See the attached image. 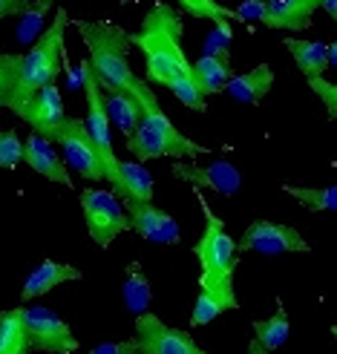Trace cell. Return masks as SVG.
<instances>
[{
  "instance_id": "6da1fadb",
  "label": "cell",
  "mask_w": 337,
  "mask_h": 354,
  "mask_svg": "<svg viewBox=\"0 0 337 354\" xmlns=\"http://www.w3.org/2000/svg\"><path fill=\"white\" fill-rule=\"evenodd\" d=\"M182 35H185L182 15L167 3H156L145 15L141 29L130 35V44L145 52L147 81H153L158 86H167L188 110L205 113L208 98L197 90L193 64L185 55Z\"/></svg>"
},
{
  "instance_id": "7a4b0ae2",
  "label": "cell",
  "mask_w": 337,
  "mask_h": 354,
  "mask_svg": "<svg viewBox=\"0 0 337 354\" xmlns=\"http://www.w3.org/2000/svg\"><path fill=\"white\" fill-rule=\"evenodd\" d=\"M133 95L141 104V118L136 124V130L127 136V150L138 162H147V158H199L210 153L208 147L197 145L185 133L176 130V124L158 107V98L153 95L150 84L145 78L138 81Z\"/></svg>"
},
{
  "instance_id": "3957f363",
  "label": "cell",
  "mask_w": 337,
  "mask_h": 354,
  "mask_svg": "<svg viewBox=\"0 0 337 354\" xmlns=\"http://www.w3.org/2000/svg\"><path fill=\"white\" fill-rule=\"evenodd\" d=\"M193 196H197L202 214H205V231H202L197 248H193V254L199 257V265H202L199 288L214 299H219L225 311H234V308H239V299L234 294V271L239 265L237 242L225 234V222L219 216H214V210L202 199L199 187H193Z\"/></svg>"
},
{
  "instance_id": "277c9868",
  "label": "cell",
  "mask_w": 337,
  "mask_h": 354,
  "mask_svg": "<svg viewBox=\"0 0 337 354\" xmlns=\"http://www.w3.org/2000/svg\"><path fill=\"white\" fill-rule=\"evenodd\" d=\"M75 29L90 49V69L98 78L101 90H124L136 93L138 75L130 69L127 52H130V32H124L116 24L104 21H75Z\"/></svg>"
},
{
  "instance_id": "5b68a950",
  "label": "cell",
  "mask_w": 337,
  "mask_h": 354,
  "mask_svg": "<svg viewBox=\"0 0 337 354\" xmlns=\"http://www.w3.org/2000/svg\"><path fill=\"white\" fill-rule=\"evenodd\" d=\"M66 26H69V17L64 9L55 12L52 24L44 29V35L35 46L21 55V75H17V90H15V98L9 104V110L15 113L21 107L24 101H29L38 90H44L46 84H55L61 66H64V35H66Z\"/></svg>"
},
{
  "instance_id": "8992f818",
  "label": "cell",
  "mask_w": 337,
  "mask_h": 354,
  "mask_svg": "<svg viewBox=\"0 0 337 354\" xmlns=\"http://www.w3.org/2000/svg\"><path fill=\"white\" fill-rule=\"evenodd\" d=\"M81 207H84V222L86 234L98 248H110L118 234L130 231L127 210L118 202L113 190L101 187H84L81 190Z\"/></svg>"
},
{
  "instance_id": "52a82bcc",
  "label": "cell",
  "mask_w": 337,
  "mask_h": 354,
  "mask_svg": "<svg viewBox=\"0 0 337 354\" xmlns=\"http://www.w3.org/2000/svg\"><path fill=\"white\" fill-rule=\"evenodd\" d=\"M81 78H84V93H86V133H90L93 145L101 156V167H104V182L116 185L118 179V158L113 150V138H110V115H107V104H104L98 78L90 69V64H81Z\"/></svg>"
},
{
  "instance_id": "ba28073f",
  "label": "cell",
  "mask_w": 337,
  "mask_h": 354,
  "mask_svg": "<svg viewBox=\"0 0 337 354\" xmlns=\"http://www.w3.org/2000/svg\"><path fill=\"white\" fill-rule=\"evenodd\" d=\"M24 311V331L29 351H46V354H75L78 340L55 311L44 306H21Z\"/></svg>"
},
{
  "instance_id": "9c48e42d",
  "label": "cell",
  "mask_w": 337,
  "mask_h": 354,
  "mask_svg": "<svg viewBox=\"0 0 337 354\" xmlns=\"http://www.w3.org/2000/svg\"><path fill=\"white\" fill-rule=\"evenodd\" d=\"M55 141L64 150V162L73 167L81 179L86 182H104V167H101V156L93 145L90 133H86L84 118H69L61 124V130Z\"/></svg>"
},
{
  "instance_id": "30bf717a",
  "label": "cell",
  "mask_w": 337,
  "mask_h": 354,
  "mask_svg": "<svg viewBox=\"0 0 337 354\" xmlns=\"http://www.w3.org/2000/svg\"><path fill=\"white\" fill-rule=\"evenodd\" d=\"M237 251H257L265 257H280V254H306L309 242L300 236V231H294L291 225H277L268 219H257L251 222V227L242 234V239L237 242Z\"/></svg>"
},
{
  "instance_id": "8fae6325",
  "label": "cell",
  "mask_w": 337,
  "mask_h": 354,
  "mask_svg": "<svg viewBox=\"0 0 337 354\" xmlns=\"http://www.w3.org/2000/svg\"><path fill=\"white\" fill-rule=\"evenodd\" d=\"M136 340L145 354H208L188 331L173 328L147 311L136 317Z\"/></svg>"
},
{
  "instance_id": "7c38bea8",
  "label": "cell",
  "mask_w": 337,
  "mask_h": 354,
  "mask_svg": "<svg viewBox=\"0 0 337 354\" xmlns=\"http://www.w3.org/2000/svg\"><path fill=\"white\" fill-rule=\"evenodd\" d=\"M17 118H24L32 133H41L44 138L55 141L61 124L66 121V113H64V101H61V90L55 84H46L44 90H38L29 101H24L21 107L15 110Z\"/></svg>"
},
{
  "instance_id": "4fadbf2b",
  "label": "cell",
  "mask_w": 337,
  "mask_h": 354,
  "mask_svg": "<svg viewBox=\"0 0 337 354\" xmlns=\"http://www.w3.org/2000/svg\"><path fill=\"white\" fill-rule=\"evenodd\" d=\"M173 176L176 179L188 182L190 187H208L219 193V196H237V190L242 185L239 170L230 162H210V165H199V162H173Z\"/></svg>"
},
{
  "instance_id": "5bb4252c",
  "label": "cell",
  "mask_w": 337,
  "mask_h": 354,
  "mask_svg": "<svg viewBox=\"0 0 337 354\" xmlns=\"http://www.w3.org/2000/svg\"><path fill=\"white\" fill-rule=\"evenodd\" d=\"M124 210H127L130 227L141 239L156 242V245H179L182 239L179 225L165 210L153 207V202H124Z\"/></svg>"
},
{
  "instance_id": "9a60e30c",
  "label": "cell",
  "mask_w": 337,
  "mask_h": 354,
  "mask_svg": "<svg viewBox=\"0 0 337 354\" xmlns=\"http://www.w3.org/2000/svg\"><path fill=\"white\" fill-rule=\"evenodd\" d=\"M24 162L49 182L64 185V187H75L73 176L66 170V162H61V156L52 147V141L44 138L41 133H32L29 138H24Z\"/></svg>"
},
{
  "instance_id": "2e32d148",
  "label": "cell",
  "mask_w": 337,
  "mask_h": 354,
  "mask_svg": "<svg viewBox=\"0 0 337 354\" xmlns=\"http://www.w3.org/2000/svg\"><path fill=\"white\" fill-rule=\"evenodd\" d=\"M317 9H320V0H265V15L259 24L268 29L303 32L311 26Z\"/></svg>"
},
{
  "instance_id": "e0dca14e",
  "label": "cell",
  "mask_w": 337,
  "mask_h": 354,
  "mask_svg": "<svg viewBox=\"0 0 337 354\" xmlns=\"http://www.w3.org/2000/svg\"><path fill=\"white\" fill-rule=\"evenodd\" d=\"M81 277H84V274L75 268V265L55 262V259H44L38 268H35V271L26 277L24 291H21V299H24V306H29L32 299L49 294L52 288H58L61 282H75V279H81Z\"/></svg>"
},
{
  "instance_id": "ac0fdd59",
  "label": "cell",
  "mask_w": 337,
  "mask_h": 354,
  "mask_svg": "<svg viewBox=\"0 0 337 354\" xmlns=\"http://www.w3.org/2000/svg\"><path fill=\"white\" fill-rule=\"evenodd\" d=\"M230 52L225 46L219 49H210L205 55L193 64V81H197V90L210 98L225 90V84L230 81Z\"/></svg>"
},
{
  "instance_id": "d6986e66",
  "label": "cell",
  "mask_w": 337,
  "mask_h": 354,
  "mask_svg": "<svg viewBox=\"0 0 337 354\" xmlns=\"http://www.w3.org/2000/svg\"><path fill=\"white\" fill-rule=\"evenodd\" d=\"M271 86H274V69L268 64H259L245 75H230V81L225 84L222 93L230 95L234 101L257 107V104H262V98L271 93Z\"/></svg>"
},
{
  "instance_id": "ffe728a7",
  "label": "cell",
  "mask_w": 337,
  "mask_h": 354,
  "mask_svg": "<svg viewBox=\"0 0 337 354\" xmlns=\"http://www.w3.org/2000/svg\"><path fill=\"white\" fill-rule=\"evenodd\" d=\"M113 193L124 202H153V176L141 162H118V179Z\"/></svg>"
},
{
  "instance_id": "44dd1931",
  "label": "cell",
  "mask_w": 337,
  "mask_h": 354,
  "mask_svg": "<svg viewBox=\"0 0 337 354\" xmlns=\"http://www.w3.org/2000/svg\"><path fill=\"white\" fill-rule=\"evenodd\" d=\"M294 64L300 66V73L309 78H323L326 66H329V44L323 41H303V38H289L286 41Z\"/></svg>"
},
{
  "instance_id": "7402d4cb",
  "label": "cell",
  "mask_w": 337,
  "mask_h": 354,
  "mask_svg": "<svg viewBox=\"0 0 337 354\" xmlns=\"http://www.w3.org/2000/svg\"><path fill=\"white\" fill-rule=\"evenodd\" d=\"M104 104H107V115L110 121L118 124V130L124 136H130L136 130V124L141 118V104L133 93H124V90H101Z\"/></svg>"
},
{
  "instance_id": "603a6c76",
  "label": "cell",
  "mask_w": 337,
  "mask_h": 354,
  "mask_svg": "<svg viewBox=\"0 0 337 354\" xmlns=\"http://www.w3.org/2000/svg\"><path fill=\"white\" fill-rule=\"evenodd\" d=\"M0 354H29L21 308L0 311Z\"/></svg>"
},
{
  "instance_id": "cb8c5ba5",
  "label": "cell",
  "mask_w": 337,
  "mask_h": 354,
  "mask_svg": "<svg viewBox=\"0 0 337 354\" xmlns=\"http://www.w3.org/2000/svg\"><path fill=\"white\" fill-rule=\"evenodd\" d=\"M289 334H291V323H289V314L282 303H277V311L271 320H254V340H259L268 351L286 346Z\"/></svg>"
},
{
  "instance_id": "d4e9b609",
  "label": "cell",
  "mask_w": 337,
  "mask_h": 354,
  "mask_svg": "<svg viewBox=\"0 0 337 354\" xmlns=\"http://www.w3.org/2000/svg\"><path fill=\"white\" fill-rule=\"evenodd\" d=\"M282 193H289L311 214H323V210H337V185L326 187H297V185H282Z\"/></svg>"
},
{
  "instance_id": "484cf974",
  "label": "cell",
  "mask_w": 337,
  "mask_h": 354,
  "mask_svg": "<svg viewBox=\"0 0 337 354\" xmlns=\"http://www.w3.org/2000/svg\"><path fill=\"white\" fill-rule=\"evenodd\" d=\"M190 17H202V21H214V24H225V21H239V15L234 9H228L217 0H176Z\"/></svg>"
},
{
  "instance_id": "4316f807",
  "label": "cell",
  "mask_w": 337,
  "mask_h": 354,
  "mask_svg": "<svg viewBox=\"0 0 337 354\" xmlns=\"http://www.w3.org/2000/svg\"><path fill=\"white\" fill-rule=\"evenodd\" d=\"M17 75H21V55H9L0 52V107H9L15 90H17Z\"/></svg>"
},
{
  "instance_id": "83f0119b",
  "label": "cell",
  "mask_w": 337,
  "mask_h": 354,
  "mask_svg": "<svg viewBox=\"0 0 337 354\" xmlns=\"http://www.w3.org/2000/svg\"><path fill=\"white\" fill-rule=\"evenodd\" d=\"M24 162V138L15 130H0V167L15 170Z\"/></svg>"
},
{
  "instance_id": "f1b7e54d",
  "label": "cell",
  "mask_w": 337,
  "mask_h": 354,
  "mask_svg": "<svg viewBox=\"0 0 337 354\" xmlns=\"http://www.w3.org/2000/svg\"><path fill=\"white\" fill-rule=\"evenodd\" d=\"M222 311H225V308H222L219 299H214L210 294L199 291V297H197V306H193V314H190V326H193V328H199V326L214 323Z\"/></svg>"
},
{
  "instance_id": "f546056e",
  "label": "cell",
  "mask_w": 337,
  "mask_h": 354,
  "mask_svg": "<svg viewBox=\"0 0 337 354\" xmlns=\"http://www.w3.org/2000/svg\"><path fill=\"white\" fill-rule=\"evenodd\" d=\"M309 86H311V93L326 104V113L334 121L337 118V84H331L326 78H309Z\"/></svg>"
},
{
  "instance_id": "4dcf8cb0",
  "label": "cell",
  "mask_w": 337,
  "mask_h": 354,
  "mask_svg": "<svg viewBox=\"0 0 337 354\" xmlns=\"http://www.w3.org/2000/svg\"><path fill=\"white\" fill-rule=\"evenodd\" d=\"M90 354H145L138 340H118V343H98Z\"/></svg>"
},
{
  "instance_id": "1f68e13d",
  "label": "cell",
  "mask_w": 337,
  "mask_h": 354,
  "mask_svg": "<svg viewBox=\"0 0 337 354\" xmlns=\"http://www.w3.org/2000/svg\"><path fill=\"white\" fill-rule=\"evenodd\" d=\"M239 21H248V17H257V21H262L265 15V0H245V3L237 9Z\"/></svg>"
},
{
  "instance_id": "d6a6232c",
  "label": "cell",
  "mask_w": 337,
  "mask_h": 354,
  "mask_svg": "<svg viewBox=\"0 0 337 354\" xmlns=\"http://www.w3.org/2000/svg\"><path fill=\"white\" fill-rule=\"evenodd\" d=\"M29 9V0H0V21L12 15H21Z\"/></svg>"
},
{
  "instance_id": "836d02e7",
  "label": "cell",
  "mask_w": 337,
  "mask_h": 354,
  "mask_svg": "<svg viewBox=\"0 0 337 354\" xmlns=\"http://www.w3.org/2000/svg\"><path fill=\"white\" fill-rule=\"evenodd\" d=\"M320 6L329 12V17H331V21L337 24V0H320Z\"/></svg>"
},
{
  "instance_id": "e575fe53",
  "label": "cell",
  "mask_w": 337,
  "mask_h": 354,
  "mask_svg": "<svg viewBox=\"0 0 337 354\" xmlns=\"http://www.w3.org/2000/svg\"><path fill=\"white\" fill-rule=\"evenodd\" d=\"M245 354H271V351L265 348L259 340H251V343H248V351H245Z\"/></svg>"
},
{
  "instance_id": "d590c367",
  "label": "cell",
  "mask_w": 337,
  "mask_h": 354,
  "mask_svg": "<svg viewBox=\"0 0 337 354\" xmlns=\"http://www.w3.org/2000/svg\"><path fill=\"white\" fill-rule=\"evenodd\" d=\"M329 66H334V69H337V41H334V44H329Z\"/></svg>"
},
{
  "instance_id": "8d00e7d4",
  "label": "cell",
  "mask_w": 337,
  "mask_h": 354,
  "mask_svg": "<svg viewBox=\"0 0 337 354\" xmlns=\"http://www.w3.org/2000/svg\"><path fill=\"white\" fill-rule=\"evenodd\" d=\"M331 337H334V340H337V326H331Z\"/></svg>"
}]
</instances>
